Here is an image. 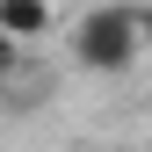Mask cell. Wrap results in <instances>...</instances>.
I'll use <instances>...</instances> for the list:
<instances>
[{
  "instance_id": "6da1fadb",
  "label": "cell",
  "mask_w": 152,
  "mask_h": 152,
  "mask_svg": "<svg viewBox=\"0 0 152 152\" xmlns=\"http://www.w3.org/2000/svg\"><path fill=\"white\" fill-rule=\"evenodd\" d=\"M130 51H138V22H130L123 7H102L80 22V58L87 65H123Z\"/></svg>"
},
{
  "instance_id": "7a4b0ae2",
  "label": "cell",
  "mask_w": 152,
  "mask_h": 152,
  "mask_svg": "<svg viewBox=\"0 0 152 152\" xmlns=\"http://www.w3.org/2000/svg\"><path fill=\"white\" fill-rule=\"evenodd\" d=\"M0 29H44V7H36V0H0Z\"/></svg>"
},
{
  "instance_id": "3957f363",
  "label": "cell",
  "mask_w": 152,
  "mask_h": 152,
  "mask_svg": "<svg viewBox=\"0 0 152 152\" xmlns=\"http://www.w3.org/2000/svg\"><path fill=\"white\" fill-rule=\"evenodd\" d=\"M0 58H7V44H0Z\"/></svg>"
}]
</instances>
